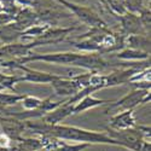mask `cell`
Listing matches in <instances>:
<instances>
[{"instance_id": "obj_21", "label": "cell", "mask_w": 151, "mask_h": 151, "mask_svg": "<svg viewBox=\"0 0 151 151\" xmlns=\"http://www.w3.org/2000/svg\"><path fill=\"white\" fill-rule=\"evenodd\" d=\"M18 82H21V76H18V75L5 74V73L0 71V86H3L4 90L17 93V91L15 88V85Z\"/></svg>"}, {"instance_id": "obj_8", "label": "cell", "mask_w": 151, "mask_h": 151, "mask_svg": "<svg viewBox=\"0 0 151 151\" xmlns=\"http://www.w3.org/2000/svg\"><path fill=\"white\" fill-rule=\"evenodd\" d=\"M0 131L6 134L12 142L17 143L23 137V132H26V123L12 116L0 115Z\"/></svg>"}, {"instance_id": "obj_32", "label": "cell", "mask_w": 151, "mask_h": 151, "mask_svg": "<svg viewBox=\"0 0 151 151\" xmlns=\"http://www.w3.org/2000/svg\"><path fill=\"white\" fill-rule=\"evenodd\" d=\"M3 12V9H1V5H0V14H1Z\"/></svg>"}, {"instance_id": "obj_31", "label": "cell", "mask_w": 151, "mask_h": 151, "mask_svg": "<svg viewBox=\"0 0 151 151\" xmlns=\"http://www.w3.org/2000/svg\"><path fill=\"white\" fill-rule=\"evenodd\" d=\"M5 90H4V87L3 86H0V92H4Z\"/></svg>"}, {"instance_id": "obj_10", "label": "cell", "mask_w": 151, "mask_h": 151, "mask_svg": "<svg viewBox=\"0 0 151 151\" xmlns=\"http://www.w3.org/2000/svg\"><path fill=\"white\" fill-rule=\"evenodd\" d=\"M137 124L138 123L134 116V110H123L110 117L108 128L114 131H123L134 128Z\"/></svg>"}, {"instance_id": "obj_24", "label": "cell", "mask_w": 151, "mask_h": 151, "mask_svg": "<svg viewBox=\"0 0 151 151\" xmlns=\"http://www.w3.org/2000/svg\"><path fill=\"white\" fill-rule=\"evenodd\" d=\"M138 17L140 19L142 27L144 29V32L146 34L150 35V24H151V11H150V6L145 7L144 10H142L139 14H138Z\"/></svg>"}, {"instance_id": "obj_3", "label": "cell", "mask_w": 151, "mask_h": 151, "mask_svg": "<svg viewBox=\"0 0 151 151\" xmlns=\"http://www.w3.org/2000/svg\"><path fill=\"white\" fill-rule=\"evenodd\" d=\"M58 3L60 6L64 7L70 15L76 16L83 24H86L90 28H102L108 27V24L104 22V19L99 16V14L92 7L85 6L78 3H73L69 0H53Z\"/></svg>"}, {"instance_id": "obj_4", "label": "cell", "mask_w": 151, "mask_h": 151, "mask_svg": "<svg viewBox=\"0 0 151 151\" xmlns=\"http://www.w3.org/2000/svg\"><path fill=\"white\" fill-rule=\"evenodd\" d=\"M33 10L39 18V22L42 24L52 27L59 22L62 18H68L71 15L59 4L51 3L50 0H35Z\"/></svg>"}, {"instance_id": "obj_20", "label": "cell", "mask_w": 151, "mask_h": 151, "mask_svg": "<svg viewBox=\"0 0 151 151\" xmlns=\"http://www.w3.org/2000/svg\"><path fill=\"white\" fill-rule=\"evenodd\" d=\"M26 94H19L14 92H0V108L4 109L7 106L16 105L24 98Z\"/></svg>"}, {"instance_id": "obj_27", "label": "cell", "mask_w": 151, "mask_h": 151, "mask_svg": "<svg viewBox=\"0 0 151 151\" xmlns=\"http://www.w3.org/2000/svg\"><path fill=\"white\" fill-rule=\"evenodd\" d=\"M12 142L10 138L4 134L3 132H0V146H3V147H12Z\"/></svg>"}, {"instance_id": "obj_28", "label": "cell", "mask_w": 151, "mask_h": 151, "mask_svg": "<svg viewBox=\"0 0 151 151\" xmlns=\"http://www.w3.org/2000/svg\"><path fill=\"white\" fill-rule=\"evenodd\" d=\"M15 3L22 7H33L35 0H15Z\"/></svg>"}, {"instance_id": "obj_2", "label": "cell", "mask_w": 151, "mask_h": 151, "mask_svg": "<svg viewBox=\"0 0 151 151\" xmlns=\"http://www.w3.org/2000/svg\"><path fill=\"white\" fill-rule=\"evenodd\" d=\"M106 134L120 143V146L129 151H139L144 142H150V126L137 124L134 128L114 131L105 128Z\"/></svg>"}, {"instance_id": "obj_26", "label": "cell", "mask_w": 151, "mask_h": 151, "mask_svg": "<svg viewBox=\"0 0 151 151\" xmlns=\"http://www.w3.org/2000/svg\"><path fill=\"white\" fill-rule=\"evenodd\" d=\"M14 19H15V16L5 14V12H1V14H0V28L6 26V24H9V23H11V22H14Z\"/></svg>"}, {"instance_id": "obj_9", "label": "cell", "mask_w": 151, "mask_h": 151, "mask_svg": "<svg viewBox=\"0 0 151 151\" xmlns=\"http://www.w3.org/2000/svg\"><path fill=\"white\" fill-rule=\"evenodd\" d=\"M50 85L52 86L56 97H62L64 99L73 97L75 93H78L81 90L76 82L71 78L65 76V75H60L58 79L53 80Z\"/></svg>"}, {"instance_id": "obj_22", "label": "cell", "mask_w": 151, "mask_h": 151, "mask_svg": "<svg viewBox=\"0 0 151 151\" xmlns=\"http://www.w3.org/2000/svg\"><path fill=\"white\" fill-rule=\"evenodd\" d=\"M146 1H150V0H124V7L131 14L138 15L142 10L149 7L145 5Z\"/></svg>"}, {"instance_id": "obj_11", "label": "cell", "mask_w": 151, "mask_h": 151, "mask_svg": "<svg viewBox=\"0 0 151 151\" xmlns=\"http://www.w3.org/2000/svg\"><path fill=\"white\" fill-rule=\"evenodd\" d=\"M120 23H121V34L124 36L128 35H135V34H146L142 27L140 19L135 14H131V12H126L124 15L117 17ZM149 35V34H146Z\"/></svg>"}, {"instance_id": "obj_13", "label": "cell", "mask_w": 151, "mask_h": 151, "mask_svg": "<svg viewBox=\"0 0 151 151\" xmlns=\"http://www.w3.org/2000/svg\"><path fill=\"white\" fill-rule=\"evenodd\" d=\"M73 106L74 105H70L65 102V103H63L60 106L56 108L55 110L47 112V114L44 117H41L40 120L46 124H51V126L59 124L63 120H65L67 117L73 115Z\"/></svg>"}, {"instance_id": "obj_6", "label": "cell", "mask_w": 151, "mask_h": 151, "mask_svg": "<svg viewBox=\"0 0 151 151\" xmlns=\"http://www.w3.org/2000/svg\"><path fill=\"white\" fill-rule=\"evenodd\" d=\"M81 53L78 52H55V53H30L27 57L21 58V59H14L19 64H24L30 62H45V63H51V64H63V65H73L75 62L79 59ZM12 60V59H11Z\"/></svg>"}, {"instance_id": "obj_19", "label": "cell", "mask_w": 151, "mask_h": 151, "mask_svg": "<svg viewBox=\"0 0 151 151\" xmlns=\"http://www.w3.org/2000/svg\"><path fill=\"white\" fill-rule=\"evenodd\" d=\"M116 58H117V59H121V60H128V62H132V60L142 62V60L149 59V58H150V53L139 51V50L124 47L123 50H121V51L117 52Z\"/></svg>"}, {"instance_id": "obj_16", "label": "cell", "mask_w": 151, "mask_h": 151, "mask_svg": "<svg viewBox=\"0 0 151 151\" xmlns=\"http://www.w3.org/2000/svg\"><path fill=\"white\" fill-rule=\"evenodd\" d=\"M22 32L23 29L19 26H17L15 22H11L0 28V41L3 42V45L17 42L21 37Z\"/></svg>"}, {"instance_id": "obj_7", "label": "cell", "mask_w": 151, "mask_h": 151, "mask_svg": "<svg viewBox=\"0 0 151 151\" xmlns=\"http://www.w3.org/2000/svg\"><path fill=\"white\" fill-rule=\"evenodd\" d=\"M74 67L86 69L91 73H102L110 68V64L105 60L103 55L98 52L94 53H81L79 59L75 62Z\"/></svg>"}, {"instance_id": "obj_29", "label": "cell", "mask_w": 151, "mask_h": 151, "mask_svg": "<svg viewBox=\"0 0 151 151\" xmlns=\"http://www.w3.org/2000/svg\"><path fill=\"white\" fill-rule=\"evenodd\" d=\"M139 151H151V143L150 142H144Z\"/></svg>"}, {"instance_id": "obj_17", "label": "cell", "mask_w": 151, "mask_h": 151, "mask_svg": "<svg viewBox=\"0 0 151 151\" xmlns=\"http://www.w3.org/2000/svg\"><path fill=\"white\" fill-rule=\"evenodd\" d=\"M124 45L126 47L150 53V35H146V34L128 35L124 39Z\"/></svg>"}, {"instance_id": "obj_23", "label": "cell", "mask_w": 151, "mask_h": 151, "mask_svg": "<svg viewBox=\"0 0 151 151\" xmlns=\"http://www.w3.org/2000/svg\"><path fill=\"white\" fill-rule=\"evenodd\" d=\"M41 100L40 98H37L35 96H30V94H26L24 98L21 100L22 106L24 110H35L40 106L41 104Z\"/></svg>"}, {"instance_id": "obj_33", "label": "cell", "mask_w": 151, "mask_h": 151, "mask_svg": "<svg viewBox=\"0 0 151 151\" xmlns=\"http://www.w3.org/2000/svg\"><path fill=\"white\" fill-rule=\"evenodd\" d=\"M0 132H1V131H0Z\"/></svg>"}, {"instance_id": "obj_1", "label": "cell", "mask_w": 151, "mask_h": 151, "mask_svg": "<svg viewBox=\"0 0 151 151\" xmlns=\"http://www.w3.org/2000/svg\"><path fill=\"white\" fill-rule=\"evenodd\" d=\"M26 131L32 132L34 137L37 135H47L64 142H75L76 144H106L120 146V143L110 138L105 132L90 131L76 126L68 124H46L40 119L33 121H24Z\"/></svg>"}, {"instance_id": "obj_25", "label": "cell", "mask_w": 151, "mask_h": 151, "mask_svg": "<svg viewBox=\"0 0 151 151\" xmlns=\"http://www.w3.org/2000/svg\"><path fill=\"white\" fill-rule=\"evenodd\" d=\"M0 5H1L3 12L12 16H16V14L18 12V10L21 9L16 3L15 0H0Z\"/></svg>"}, {"instance_id": "obj_5", "label": "cell", "mask_w": 151, "mask_h": 151, "mask_svg": "<svg viewBox=\"0 0 151 151\" xmlns=\"http://www.w3.org/2000/svg\"><path fill=\"white\" fill-rule=\"evenodd\" d=\"M150 91L146 90H132L127 94H124L119 100H114L112 103L108 104L105 109V114H109L110 111H123V110H134L137 106L142 104H146L150 102Z\"/></svg>"}, {"instance_id": "obj_18", "label": "cell", "mask_w": 151, "mask_h": 151, "mask_svg": "<svg viewBox=\"0 0 151 151\" xmlns=\"http://www.w3.org/2000/svg\"><path fill=\"white\" fill-rule=\"evenodd\" d=\"M73 47H75L82 53H94L98 52L100 53V45L93 39V37H81L78 40H69L68 41Z\"/></svg>"}, {"instance_id": "obj_15", "label": "cell", "mask_w": 151, "mask_h": 151, "mask_svg": "<svg viewBox=\"0 0 151 151\" xmlns=\"http://www.w3.org/2000/svg\"><path fill=\"white\" fill-rule=\"evenodd\" d=\"M14 22L23 30L32 26H35V24H40L39 18H37L33 7H21L15 16Z\"/></svg>"}, {"instance_id": "obj_30", "label": "cell", "mask_w": 151, "mask_h": 151, "mask_svg": "<svg viewBox=\"0 0 151 151\" xmlns=\"http://www.w3.org/2000/svg\"><path fill=\"white\" fill-rule=\"evenodd\" d=\"M0 151H15V146H12V147H3V146H0Z\"/></svg>"}, {"instance_id": "obj_12", "label": "cell", "mask_w": 151, "mask_h": 151, "mask_svg": "<svg viewBox=\"0 0 151 151\" xmlns=\"http://www.w3.org/2000/svg\"><path fill=\"white\" fill-rule=\"evenodd\" d=\"M80 27H50L40 37L39 40H42L46 42V45H55L65 41L67 36L73 33L74 30H79Z\"/></svg>"}, {"instance_id": "obj_14", "label": "cell", "mask_w": 151, "mask_h": 151, "mask_svg": "<svg viewBox=\"0 0 151 151\" xmlns=\"http://www.w3.org/2000/svg\"><path fill=\"white\" fill-rule=\"evenodd\" d=\"M112 102H114V100L100 99V98L92 97V94L86 96L81 100H79L76 104H74L73 115H79V114H82V112L90 110V109H93V108H97V106H102V105H108V104H110Z\"/></svg>"}]
</instances>
